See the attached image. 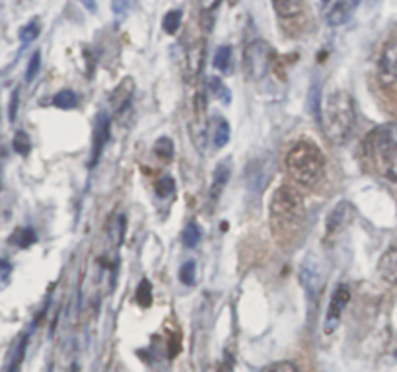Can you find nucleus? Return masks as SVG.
Masks as SVG:
<instances>
[{"mask_svg": "<svg viewBox=\"0 0 397 372\" xmlns=\"http://www.w3.org/2000/svg\"><path fill=\"white\" fill-rule=\"evenodd\" d=\"M286 172L296 184L306 187H312L319 184V179L326 174V158L319 146L308 139L298 141L284 158Z\"/></svg>", "mask_w": 397, "mask_h": 372, "instance_id": "nucleus-3", "label": "nucleus"}, {"mask_svg": "<svg viewBox=\"0 0 397 372\" xmlns=\"http://www.w3.org/2000/svg\"><path fill=\"white\" fill-rule=\"evenodd\" d=\"M131 4H133V0H114L115 14H125L129 8H131Z\"/></svg>", "mask_w": 397, "mask_h": 372, "instance_id": "nucleus-32", "label": "nucleus"}, {"mask_svg": "<svg viewBox=\"0 0 397 372\" xmlns=\"http://www.w3.org/2000/svg\"><path fill=\"white\" fill-rule=\"evenodd\" d=\"M230 174H232V162L224 160L216 166L213 176V186H211V201H216L220 197V193L224 191V187L230 181Z\"/></svg>", "mask_w": 397, "mask_h": 372, "instance_id": "nucleus-12", "label": "nucleus"}, {"mask_svg": "<svg viewBox=\"0 0 397 372\" xmlns=\"http://www.w3.org/2000/svg\"><path fill=\"white\" fill-rule=\"evenodd\" d=\"M208 88H211V92H213L214 98H216L218 101H222L224 106H228V104L232 101V94H230V90L224 86V82H222L218 76H213V79L208 80Z\"/></svg>", "mask_w": 397, "mask_h": 372, "instance_id": "nucleus-19", "label": "nucleus"}, {"mask_svg": "<svg viewBox=\"0 0 397 372\" xmlns=\"http://www.w3.org/2000/svg\"><path fill=\"white\" fill-rule=\"evenodd\" d=\"M135 301L141 304L142 308H149L152 304V285L149 279H142L141 285L136 286V296Z\"/></svg>", "mask_w": 397, "mask_h": 372, "instance_id": "nucleus-25", "label": "nucleus"}, {"mask_svg": "<svg viewBox=\"0 0 397 372\" xmlns=\"http://www.w3.org/2000/svg\"><path fill=\"white\" fill-rule=\"evenodd\" d=\"M26 349H28V336H21L16 343L12 357L8 363V372H20L21 365H24V357H26Z\"/></svg>", "mask_w": 397, "mask_h": 372, "instance_id": "nucleus-17", "label": "nucleus"}, {"mask_svg": "<svg viewBox=\"0 0 397 372\" xmlns=\"http://www.w3.org/2000/svg\"><path fill=\"white\" fill-rule=\"evenodd\" d=\"M109 131H111V119L109 114L99 111L94 119V144H92V160H90V168L98 164L101 152L106 149L107 141H109Z\"/></svg>", "mask_w": 397, "mask_h": 372, "instance_id": "nucleus-9", "label": "nucleus"}, {"mask_svg": "<svg viewBox=\"0 0 397 372\" xmlns=\"http://www.w3.org/2000/svg\"><path fill=\"white\" fill-rule=\"evenodd\" d=\"M304 0H273V8L281 18H296L302 12Z\"/></svg>", "mask_w": 397, "mask_h": 372, "instance_id": "nucleus-16", "label": "nucleus"}, {"mask_svg": "<svg viewBox=\"0 0 397 372\" xmlns=\"http://www.w3.org/2000/svg\"><path fill=\"white\" fill-rule=\"evenodd\" d=\"M355 101L345 90H333L321 101L319 123L329 143L345 144L355 129Z\"/></svg>", "mask_w": 397, "mask_h": 372, "instance_id": "nucleus-1", "label": "nucleus"}, {"mask_svg": "<svg viewBox=\"0 0 397 372\" xmlns=\"http://www.w3.org/2000/svg\"><path fill=\"white\" fill-rule=\"evenodd\" d=\"M306 221V205L296 187L281 186L269 203V222L275 236H292Z\"/></svg>", "mask_w": 397, "mask_h": 372, "instance_id": "nucleus-2", "label": "nucleus"}, {"mask_svg": "<svg viewBox=\"0 0 397 372\" xmlns=\"http://www.w3.org/2000/svg\"><path fill=\"white\" fill-rule=\"evenodd\" d=\"M31 149V144H29V136L24 133V131H18L14 136V151L21 156H26Z\"/></svg>", "mask_w": 397, "mask_h": 372, "instance_id": "nucleus-28", "label": "nucleus"}, {"mask_svg": "<svg viewBox=\"0 0 397 372\" xmlns=\"http://www.w3.org/2000/svg\"><path fill=\"white\" fill-rule=\"evenodd\" d=\"M39 36V22H29L20 29V41L21 44H31L34 39H37Z\"/></svg>", "mask_w": 397, "mask_h": 372, "instance_id": "nucleus-27", "label": "nucleus"}, {"mask_svg": "<svg viewBox=\"0 0 397 372\" xmlns=\"http://www.w3.org/2000/svg\"><path fill=\"white\" fill-rule=\"evenodd\" d=\"M396 74H397V65H396Z\"/></svg>", "mask_w": 397, "mask_h": 372, "instance_id": "nucleus-38", "label": "nucleus"}, {"mask_svg": "<svg viewBox=\"0 0 397 372\" xmlns=\"http://www.w3.org/2000/svg\"><path fill=\"white\" fill-rule=\"evenodd\" d=\"M201 240V228L195 222H189L184 228V234H181V242H184L185 248H195Z\"/></svg>", "mask_w": 397, "mask_h": 372, "instance_id": "nucleus-23", "label": "nucleus"}, {"mask_svg": "<svg viewBox=\"0 0 397 372\" xmlns=\"http://www.w3.org/2000/svg\"><path fill=\"white\" fill-rule=\"evenodd\" d=\"M133 96H135V82H133V79H125L111 94V108H114L115 114H123L125 109L131 108Z\"/></svg>", "mask_w": 397, "mask_h": 372, "instance_id": "nucleus-11", "label": "nucleus"}, {"mask_svg": "<svg viewBox=\"0 0 397 372\" xmlns=\"http://www.w3.org/2000/svg\"><path fill=\"white\" fill-rule=\"evenodd\" d=\"M179 26H181V12H179V10H171V12H168V14L164 16L162 28L168 36L178 34Z\"/></svg>", "mask_w": 397, "mask_h": 372, "instance_id": "nucleus-24", "label": "nucleus"}, {"mask_svg": "<svg viewBox=\"0 0 397 372\" xmlns=\"http://www.w3.org/2000/svg\"><path fill=\"white\" fill-rule=\"evenodd\" d=\"M195 273H197V265H195V261L189 259V261H185V263L181 265V269H179V281L187 286L195 285Z\"/></svg>", "mask_w": 397, "mask_h": 372, "instance_id": "nucleus-26", "label": "nucleus"}, {"mask_svg": "<svg viewBox=\"0 0 397 372\" xmlns=\"http://www.w3.org/2000/svg\"><path fill=\"white\" fill-rule=\"evenodd\" d=\"M356 216V211L355 207L348 203V201H341L337 203L331 211H329V215L326 218V238H323V242L326 243H331L337 236H341L345 230L353 224Z\"/></svg>", "mask_w": 397, "mask_h": 372, "instance_id": "nucleus-6", "label": "nucleus"}, {"mask_svg": "<svg viewBox=\"0 0 397 372\" xmlns=\"http://www.w3.org/2000/svg\"><path fill=\"white\" fill-rule=\"evenodd\" d=\"M69 372H79V366H76V365H72L71 368H69Z\"/></svg>", "mask_w": 397, "mask_h": 372, "instance_id": "nucleus-37", "label": "nucleus"}, {"mask_svg": "<svg viewBox=\"0 0 397 372\" xmlns=\"http://www.w3.org/2000/svg\"><path fill=\"white\" fill-rule=\"evenodd\" d=\"M174 143H171L170 136H160L156 143H154V154L158 158H162L166 162H171V158H174Z\"/></svg>", "mask_w": 397, "mask_h": 372, "instance_id": "nucleus-21", "label": "nucleus"}, {"mask_svg": "<svg viewBox=\"0 0 397 372\" xmlns=\"http://www.w3.org/2000/svg\"><path fill=\"white\" fill-rule=\"evenodd\" d=\"M79 104V98L72 90H61L59 94H55L53 98V106L59 109H74Z\"/></svg>", "mask_w": 397, "mask_h": 372, "instance_id": "nucleus-20", "label": "nucleus"}, {"mask_svg": "<svg viewBox=\"0 0 397 372\" xmlns=\"http://www.w3.org/2000/svg\"><path fill=\"white\" fill-rule=\"evenodd\" d=\"M213 65L214 69H218L220 72L232 71V49H230V45H222V47L216 49Z\"/></svg>", "mask_w": 397, "mask_h": 372, "instance_id": "nucleus-18", "label": "nucleus"}, {"mask_svg": "<svg viewBox=\"0 0 397 372\" xmlns=\"http://www.w3.org/2000/svg\"><path fill=\"white\" fill-rule=\"evenodd\" d=\"M218 4H220V0H198V6H201V10L206 12V14H208V12H213L214 8L218 6Z\"/></svg>", "mask_w": 397, "mask_h": 372, "instance_id": "nucleus-33", "label": "nucleus"}, {"mask_svg": "<svg viewBox=\"0 0 397 372\" xmlns=\"http://www.w3.org/2000/svg\"><path fill=\"white\" fill-rule=\"evenodd\" d=\"M125 230H127V218L125 215H115L107 224V236L111 240L115 248H119L125 240Z\"/></svg>", "mask_w": 397, "mask_h": 372, "instance_id": "nucleus-15", "label": "nucleus"}, {"mask_svg": "<svg viewBox=\"0 0 397 372\" xmlns=\"http://www.w3.org/2000/svg\"><path fill=\"white\" fill-rule=\"evenodd\" d=\"M378 273L388 285H397V240L383 251L380 263H378Z\"/></svg>", "mask_w": 397, "mask_h": 372, "instance_id": "nucleus-10", "label": "nucleus"}, {"mask_svg": "<svg viewBox=\"0 0 397 372\" xmlns=\"http://www.w3.org/2000/svg\"><path fill=\"white\" fill-rule=\"evenodd\" d=\"M203 61H205V45L195 44L191 49L187 51V61H185V71L189 79H195L203 71Z\"/></svg>", "mask_w": 397, "mask_h": 372, "instance_id": "nucleus-13", "label": "nucleus"}, {"mask_svg": "<svg viewBox=\"0 0 397 372\" xmlns=\"http://www.w3.org/2000/svg\"><path fill=\"white\" fill-rule=\"evenodd\" d=\"M80 2H82V4H84V6L88 8V10H92V12H96V2H94V0H80Z\"/></svg>", "mask_w": 397, "mask_h": 372, "instance_id": "nucleus-35", "label": "nucleus"}, {"mask_svg": "<svg viewBox=\"0 0 397 372\" xmlns=\"http://www.w3.org/2000/svg\"><path fill=\"white\" fill-rule=\"evenodd\" d=\"M348 301H351V288L345 283L335 286L333 294H331V302H329V308H327V316H326V331L331 333L341 322V316L345 312Z\"/></svg>", "mask_w": 397, "mask_h": 372, "instance_id": "nucleus-8", "label": "nucleus"}, {"mask_svg": "<svg viewBox=\"0 0 397 372\" xmlns=\"http://www.w3.org/2000/svg\"><path fill=\"white\" fill-rule=\"evenodd\" d=\"M39 66H41V53L36 51L31 59H29V65H28V71H26V80L31 82V80L36 79V74L39 72Z\"/></svg>", "mask_w": 397, "mask_h": 372, "instance_id": "nucleus-30", "label": "nucleus"}, {"mask_svg": "<svg viewBox=\"0 0 397 372\" xmlns=\"http://www.w3.org/2000/svg\"><path fill=\"white\" fill-rule=\"evenodd\" d=\"M36 232L31 228H18L14 232V236L10 238V242L16 243L18 248H21V250H26V248H29L31 243L36 242Z\"/></svg>", "mask_w": 397, "mask_h": 372, "instance_id": "nucleus-22", "label": "nucleus"}, {"mask_svg": "<svg viewBox=\"0 0 397 372\" xmlns=\"http://www.w3.org/2000/svg\"><path fill=\"white\" fill-rule=\"evenodd\" d=\"M154 191H156L158 197H168V195L174 191V179L170 176H164L156 181V186H154Z\"/></svg>", "mask_w": 397, "mask_h": 372, "instance_id": "nucleus-29", "label": "nucleus"}, {"mask_svg": "<svg viewBox=\"0 0 397 372\" xmlns=\"http://www.w3.org/2000/svg\"><path fill=\"white\" fill-rule=\"evenodd\" d=\"M271 47L265 41H253L243 53V69L251 80H261L271 66Z\"/></svg>", "mask_w": 397, "mask_h": 372, "instance_id": "nucleus-5", "label": "nucleus"}, {"mask_svg": "<svg viewBox=\"0 0 397 372\" xmlns=\"http://www.w3.org/2000/svg\"><path fill=\"white\" fill-rule=\"evenodd\" d=\"M265 372H300L296 365H292L288 361H283V363H277V365L269 366Z\"/></svg>", "mask_w": 397, "mask_h": 372, "instance_id": "nucleus-31", "label": "nucleus"}, {"mask_svg": "<svg viewBox=\"0 0 397 372\" xmlns=\"http://www.w3.org/2000/svg\"><path fill=\"white\" fill-rule=\"evenodd\" d=\"M218 372H232V365H230V363H222L218 368Z\"/></svg>", "mask_w": 397, "mask_h": 372, "instance_id": "nucleus-36", "label": "nucleus"}, {"mask_svg": "<svg viewBox=\"0 0 397 372\" xmlns=\"http://www.w3.org/2000/svg\"><path fill=\"white\" fill-rule=\"evenodd\" d=\"M358 4L361 0H318L319 14L331 28H339L343 24H347Z\"/></svg>", "mask_w": 397, "mask_h": 372, "instance_id": "nucleus-7", "label": "nucleus"}, {"mask_svg": "<svg viewBox=\"0 0 397 372\" xmlns=\"http://www.w3.org/2000/svg\"><path fill=\"white\" fill-rule=\"evenodd\" d=\"M18 90H14V94H12V100H10V111H8V115H10V121H14L16 119V114H18Z\"/></svg>", "mask_w": 397, "mask_h": 372, "instance_id": "nucleus-34", "label": "nucleus"}, {"mask_svg": "<svg viewBox=\"0 0 397 372\" xmlns=\"http://www.w3.org/2000/svg\"><path fill=\"white\" fill-rule=\"evenodd\" d=\"M208 131H211V141H213L214 149L226 146L228 141H230V125L224 117H214Z\"/></svg>", "mask_w": 397, "mask_h": 372, "instance_id": "nucleus-14", "label": "nucleus"}, {"mask_svg": "<svg viewBox=\"0 0 397 372\" xmlns=\"http://www.w3.org/2000/svg\"><path fill=\"white\" fill-rule=\"evenodd\" d=\"M364 154L376 164L383 178L397 184V143L391 139L388 127H380L364 139Z\"/></svg>", "mask_w": 397, "mask_h": 372, "instance_id": "nucleus-4", "label": "nucleus"}]
</instances>
